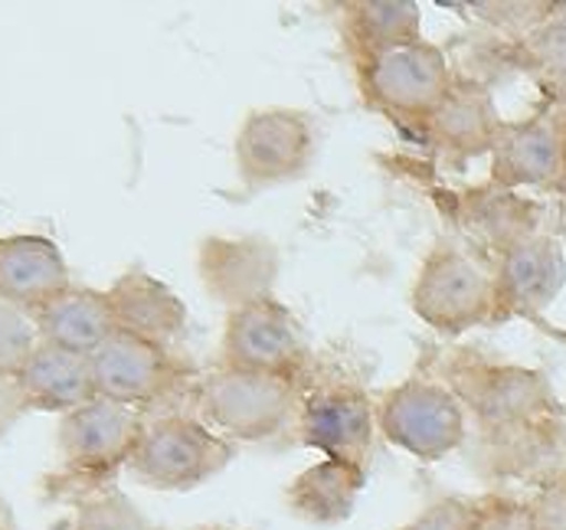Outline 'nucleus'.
I'll return each instance as SVG.
<instances>
[{
    "mask_svg": "<svg viewBox=\"0 0 566 530\" xmlns=\"http://www.w3.org/2000/svg\"><path fill=\"white\" fill-rule=\"evenodd\" d=\"M419 367L462 403L485 475L537 481L566 465V406L544 371L475 347H426Z\"/></svg>",
    "mask_w": 566,
    "mask_h": 530,
    "instance_id": "nucleus-1",
    "label": "nucleus"
},
{
    "mask_svg": "<svg viewBox=\"0 0 566 530\" xmlns=\"http://www.w3.org/2000/svg\"><path fill=\"white\" fill-rule=\"evenodd\" d=\"M148 416L95 396L60 419L63 468L50 478L53 498L76 505L80 498L112 488L118 471L128 468Z\"/></svg>",
    "mask_w": 566,
    "mask_h": 530,
    "instance_id": "nucleus-2",
    "label": "nucleus"
},
{
    "mask_svg": "<svg viewBox=\"0 0 566 530\" xmlns=\"http://www.w3.org/2000/svg\"><path fill=\"white\" fill-rule=\"evenodd\" d=\"M298 396L302 377L230 371L217 364L197 383L190 413L233 446L269 443L295 429Z\"/></svg>",
    "mask_w": 566,
    "mask_h": 530,
    "instance_id": "nucleus-3",
    "label": "nucleus"
},
{
    "mask_svg": "<svg viewBox=\"0 0 566 530\" xmlns=\"http://www.w3.org/2000/svg\"><path fill=\"white\" fill-rule=\"evenodd\" d=\"M95 396L128 406L142 416L184 413L180 406H193V393L200 371L184 361L177 351L148 344L142 337L115 331L92 357Z\"/></svg>",
    "mask_w": 566,
    "mask_h": 530,
    "instance_id": "nucleus-4",
    "label": "nucleus"
},
{
    "mask_svg": "<svg viewBox=\"0 0 566 530\" xmlns=\"http://www.w3.org/2000/svg\"><path fill=\"white\" fill-rule=\"evenodd\" d=\"M295 439L324 458L367 468L377 439L370 389L350 374L312 364V371L302 377Z\"/></svg>",
    "mask_w": 566,
    "mask_h": 530,
    "instance_id": "nucleus-5",
    "label": "nucleus"
},
{
    "mask_svg": "<svg viewBox=\"0 0 566 530\" xmlns=\"http://www.w3.org/2000/svg\"><path fill=\"white\" fill-rule=\"evenodd\" d=\"M354 76L360 102L370 112L390 118L394 125L419 138L429 115L449 92L455 66L449 63V53L439 43L419 40L374 60L354 63Z\"/></svg>",
    "mask_w": 566,
    "mask_h": 530,
    "instance_id": "nucleus-6",
    "label": "nucleus"
},
{
    "mask_svg": "<svg viewBox=\"0 0 566 530\" xmlns=\"http://www.w3.org/2000/svg\"><path fill=\"white\" fill-rule=\"evenodd\" d=\"M409 308L439 337H462L491 321V269L465 246L442 239L426 252L412 279Z\"/></svg>",
    "mask_w": 566,
    "mask_h": 530,
    "instance_id": "nucleus-7",
    "label": "nucleus"
},
{
    "mask_svg": "<svg viewBox=\"0 0 566 530\" xmlns=\"http://www.w3.org/2000/svg\"><path fill=\"white\" fill-rule=\"evenodd\" d=\"M237 458V446L203 426L190 409L164 413L145 423L128 458V475L155 491H193Z\"/></svg>",
    "mask_w": 566,
    "mask_h": 530,
    "instance_id": "nucleus-8",
    "label": "nucleus"
},
{
    "mask_svg": "<svg viewBox=\"0 0 566 530\" xmlns=\"http://www.w3.org/2000/svg\"><path fill=\"white\" fill-rule=\"evenodd\" d=\"M377 433L426 465L442 461L446 455L469 443V419L462 403L446 383L429 374H416L374 399Z\"/></svg>",
    "mask_w": 566,
    "mask_h": 530,
    "instance_id": "nucleus-9",
    "label": "nucleus"
},
{
    "mask_svg": "<svg viewBox=\"0 0 566 530\" xmlns=\"http://www.w3.org/2000/svg\"><path fill=\"white\" fill-rule=\"evenodd\" d=\"M315 154V118L302 108H252L233 138L237 177L249 194L302 180Z\"/></svg>",
    "mask_w": 566,
    "mask_h": 530,
    "instance_id": "nucleus-10",
    "label": "nucleus"
},
{
    "mask_svg": "<svg viewBox=\"0 0 566 530\" xmlns=\"http://www.w3.org/2000/svg\"><path fill=\"white\" fill-rule=\"evenodd\" d=\"M312 364H315V354L305 337V328L285 302L262 299V302L227 311L220 367L279 374V377H305Z\"/></svg>",
    "mask_w": 566,
    "mask_h": 530,
    "instance_id": "nucleus-11",
    "label": "nucleus"
},
{
    "mask_svg": "<svg viewBox=\"0 0 566 530\" xmlns=\"http://www.w3.org/2000/svg\"><path fill=\"white\" fill-rule=\"evenodd\" d=\"M566 180V112L554 102H541L521 122H501L491 145L488 184L501 190H547L560 194Z\"/></svg>",
    "mask_w": 566,
    "mask_h": 530,
    "instance_id": "nucleus-12",
    "label": "nucleus"
},
{
    "mask_svg": "<svg viewBox=\"0 0 566 530\" xmlns=\"http://www.w3.org/2000/svg\"><path fill=\"white\" fill-rule=\"evenodd\" d=\"M494 282V308L488 324L541 321L566 285V249L551 229H537L488 262Z\"/></svg>",
    "mask_w": 566,
    "mask_h": 530,
    "instance_id": "nucleus-13",
    "label": "nucleus"
},
{
    "mask_svg": "<svg viewBox=\"0 0 566 530\" xmlns=\"http://www.w3.org/2000/svg\"><path fill=\"white\" fill-rule=\"evenodd\" d=\"M501 122L504 118L494 105V92L485 79L455 70L449 92L429 115L419 142L442 164L462 170L482 154H491Z\"/></svg>",
    "mask_w": 566,
    "mask_h": 530,
    "instance_id": "nucleus-14",
    "label": "nucleus"
},
{
    "mask_svg": "<svg viewBox=\"0 0 566 530\" xmlns=\"http://www.w3.org/2000/svg\"><path fill=\"white\" fill-rule=\"evenodd\" d=\"M197 276L213 302L227 311L275 299L282 256L265 236H207L197 249Z\"/></svg>",
    "mask_w": 566,
    "mask_h": 530,
    "instance_id": "nucleus-15",
    "label": "nucleus"
},
{
    "mask_svg": "<svg viewBox=\"0 0 566 530\" xmlns=\"http://www.w3.org/2000/svg\"><path fill=\"white\" fill-rule=\"evenodd\" d=\"M449 214L459 232L469 239V252H475L485 266L517 239L544 229V207L537 200L501 190L488 180L452 194Z\"/></svg>",
    "mask_w": 566,
    "mask_h": 530,
    "instance_id": "nucleus-16",
    "label": "nucleus"
},
{
    "mask_svg": "<svg viewBox=\"0 0 566 530\" xmlns=\"http://www.w3.org/2000/svg\"><path fill=\"white\" fill-rule=\"evenodd\" d=\"M73 285L60 246L46 236H0V302L36 314Z\"/></svg>",
    "mask_w": 566,
    "mask_h": 530,
    "instance_id": "nucleus-17",
    "label": "nucleus"
},
{
    "mask_svg": "<svg viewBox=\"0 0 566 530\" xmlns=\"http://www.w3.org/2000/svg\"><path fill=\"white\" fill-rule=\"evenodd\" d=\"M105 299L112 308L115 331L142 337L167 351H174V344L187 328V304L145 269H128L125 276H118L105 289Z\"/></svg>",
    "mask_w": 566,
    "mask_h": 530,
    "instance_id": "nucleus-18",
    "label": "nucleus"
},
{
    "mask_svg": "<svg viewBox=\"0 0 566 530\" xmlns=\"http://www.w3.org/2000/svg\"><path fill=\"white\" fill-rule=\"evenodd\" d=\"M340 40L354 63L400 50L422 37V7L416 0H350L337 7Z\"/></svg>",
    "mask_w": 566,
    "mask_h": 530,
    "instance_id": "nucleus-19",
    "label": "nucleus"
},
{
    "mask_svg": "<svg viewBox=\"0 0 566 530\" xmlns=\"http://www.w3.org/2000/svg\"><path fill=\"white\" fill-rule=\"evenodd\" d=\"M364 488H367V468L337 458H322L289 481L285 508L305 524L337 528L350 521Z\"/></svg>",
    "mask_w": 566,
    "mask_h": 530,
    "instance_id": "nucleus-20",
    "label": "nucleus"
},
{
    "mask_svg": "<svg viewBox=\"0 0 566 530\" xmlns=\"http://www.w3.org/2000/svg\"><path fill=\"white\" fill-rule=\"evenodd\" d=\"M40 344L92 357L112 334H115V321H112V308L105 292L98 289H85V285H70L60 299L43 304L33 314Z\"/></svg>",
    "mask_w": 566,
    "mask_h": 530,
    "instance_id": "nucleus-21",
    "label": "nucleus"
},
{
    "mask_svg": "<svg viewBox=\"0 0 566 530\" xmlns=\"http://www.w3.org/2000/svg\"><path fill=\"white\" fill-rule=\"evenodd\" d=\"M27 413H73L95 399V380L88 357L40 344L17 377Z\"/></svg>",
    "mask_w": 566,
    "mask_h": 530,
    "instance_id": "nucleus-22",
    "label": "nucleus"
},
{
    "mask_svg": "<svg viewBox=\"0 0 566 530\" xmlns=\"http://www.w3.org/2000/svg\"><path fill=\"white\" fill-rule=\"evenodd\" d=\"M73 530H164L142 515L122 488H102L73 505Z\"/></svg>",
    "mask_w": 566,
    "mask_h": 530,
    "instance_id": "nucleus-23",
    "label": "nucleus"
},
{
    "mask_svg": "<svg viewBox=\"0 0 566 530\" xmlns=\"http://www.w3.org/2000/svg\"><path fill=\"white\" fill-rule=\"evenodd\" d=\"M462 10L475 13V20L497 30L504 43H517L554 13V3H544V0H524V3L507 0L504 3V0H497V3H465Z\"/></svg>",
    "mask_w": 566,
    "mask_h": 530,
    "instance_id": "nucleus-24",
    "label": "nucleus"
},
{
    "mask_svg": "<svg viewBox=\"0 0 566 530\" xmlns=\"http://www.w3.org/2000/svg\"><path fill=\"white\" fill-rule=\"evenodd\" d=\"M40 347L33 314L0 302V380H17Z\"/></svg>",
    "mask_w": 566,
    "mask_h": 530,
    "instance_id": "nucleus-25",
    "label": "nucleus"
},
{
    "mask_svg": "<svg viewBox=\"0 0 566 530\" xmlns=\"http://www.w3.org/2000/svg\"><path fill=\"white\" fill-rule=\"evenodd\" d=\"M485 528V495L462 498L449 495L422 508L400 530H482Z\"/></svg>",
    "mask_w": 566,
    "mask_h": 530,
    "instance_id": "nucleus-26",
    "label": "nucleus"
},
{
    "mask_svg": "<svg viewBox=\"0 0 566 530\" xmlns=\"http://www.w3.org/2000/svg\"><path fill=\"white\" fill-rule=\"evenodd\" d=\"M521 505L531 530H566V465L541 475Z\"/></svg>",
    "mask_w": 566,
    "mask_h": 530,
    "instance_id": "nucleus-27",
    "label": "nucleus"
},
{
    "mask_svg": "<svg viewBox=\"0 0 566 530\" xmlns=\"http://www.w3.org/2000/svg\"><path fill=\"white\" fill-rule=\"evenodd\" d=\"M482 530H531L524 518V505L511 491H488L485 495V528Z\"/></svg>",
    "mask_w": 566,
    "mask_h": 530,
    "instance_id": "nucleus-28",
    "label": "nucleus"
},
{
    "mask_svg": "<svg viewBox=\"0 0 566 530\" xmlns=\"http://www.w3.org/2000/svg\"><path fill=\"white\" fill-rule=\"evenodd\" d=\"M27 413L23 393L17 380H0V439L17 426V419Z\"/></svg>",
    "mask_w": 566,
    "mask_h": 530,
    "instance_id": "nucleus-29",
    "label": "nucleus"
},
{
    "mask_svg": "<svg viewBox=\"0 0 566 530\" xmlns=\"http://www.w3.org/2000/svg\"><path fill=\"white\" fill-rule=\"evenodd\" d=\"M557 239L564 242L566 249V180L564 187H560V194H557Z\"/></svg>",
    "mask_w": 566,
    "mask_h": 530,
    "instance_id": "nucleus-30",
    "label": "nucleus"
},
{
    "mask_svg": "<svg viewBox=\"0 0 566 530\" xmlns=\"http://www.w3.org/2000/svg\"><path fill=\"white\" fill-rule=\"evenodd\" d=\"M0 530H13V528H10V521H7V515H3V511H0Z\"/></svg>",
    "mask_w": 566,
    "mask_h": 530,
    "instance_id": "nucleus-31",
    "label": "nucleus"
},
{
    "mask_svg": "<svg viewBox=\"0 0 566 530\" xmlns=\"http://www.w3.org/2000/svg\"><path fill=\"white\" fill-rule=\"evenodd\" d=\"M560 108H564V112H566V102H564V105H560Z\"/></svg>",
    "mask_w": 566,
    "mask_h": 530,
    "instance_id": "nucleus-32",
    "label": "nucleus"
}]
</instances>
